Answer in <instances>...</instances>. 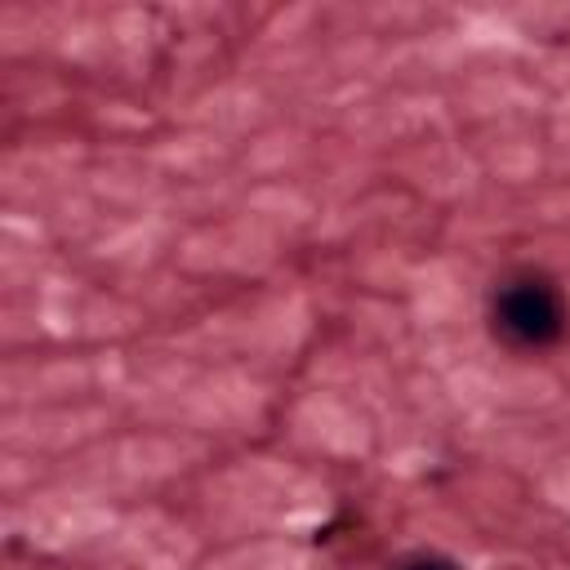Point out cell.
I'll use <instances>...</instances> for the list:
<instances>
[{
  "label": "cell",
  "mask_w": 570,
  "mask_h": 570,
  "mask_svg": "<svg viewBox=\"0 0 570 570\" xmlns=\"http://www.w3.org/2000/svg\"><path fill=\"white\" fill-rule=\"evenodd\" d=\"M494 325L521 347H543L566 330V312H561V298L548 281L521 276V281H508L499 289Z\"/></svg>",
  "instance_id": "cell-1"
},
{
  "label": "cell",
  "mask_w": 570,
  "mask_h": 570,
  "mask_svg": "<svg viewBox=\"0 0 570 570\" xmlns=\"http://www.w3.org/2000/svg\"><path fill=\"white\" fill-rule=\"evenodd\" d=\"M405 570H454L450 561H436V557H419L414 566H405Z\"/></svg>",
  "instance_id": "cell-2"
}]
</instances>
